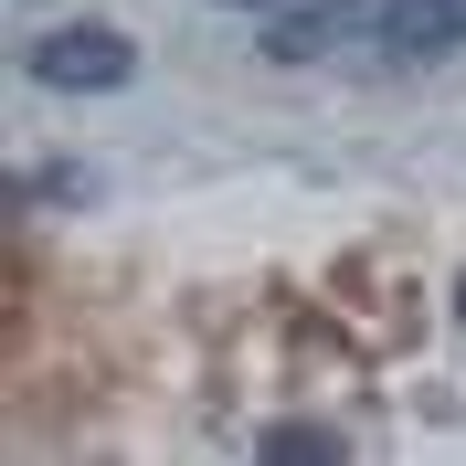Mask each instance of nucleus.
<instances>
[{"mask_svg":"<svg viewBox=\"0 0 466 466\" xmlns=\"http://www.w3.org/2000/svg\"><path fill=\"white\" fill-rule=\"evenodd\" d=\"M127 75H138V43L116 22H64L32 43V86H54V96H116Z\"/></svg>","mask_w":466,"mask_h":466,"instance_id":"f257e3e1","label":"nucleus"},{"mask_svg":"<svg viewBox=\"0 0 466 466\" xmlns=\"http://www.w3.org/2000/svg\"><path fill=\"white\" fill-rule=\"evenodd\" d=\"M371 43L392 64H445L466 43V0H381V11H371Z\"/></svg>","mask_w":466,"mask_h":466,"instance_id":"f03ea898","label":"nucleus"},{"mask_svg":"<svg viewBox=\"0 0 466 466\" xmlns=\"http://www.w3.org/2000/svg\"><path fill=\"white\" fill-rule=\"evenodd\" d=\"M350 22H360V0H308V11H287V22L265 32V54H276V64H308L329 32H350Z\"/></svg>","mask_w":466,"mask_h":466,"instance_id":"7ed1b4c3","label":"nucleus"},{"mask_svg":"<svg viewBox=\"0 0 466 466\" xmlns=\"http://www.w3.org/2000/svg\"><path fill=\"white\" fill-rule=\"evenodd\" d=\"M255 456H276V466H339V456H350V435H339V424H276Z\"/></svg>","mask_w":466,"mask_h":466,"instance_id":"20e7f679","label":"nucleus"},{"mask_svg":"<svg viewBox=\"0 0 466 466\" xmlns=\"http://www.w3.org/2000/svg\"><path fill=\"white\" fill-rule=\"evenodd\" d=\"M456 319H466V276H456Z\"/></svg>","mask_w":466,"mask_h":466,"instance_id":"39448f33","label":"nucleus"},{"mask_svg":"<svg viewBox=\"0 0 466 466\" xmlns=\"http://www.w3.org/2000/svg\"><path fill=\"white\" fill-rule=\"evenodd\" d=\"M233 11H265V0H233Z\"/></svg>","mask_w":466,"mask_h":466,"instance_id":"423d86ee","label":"nucleus"}]
</instances>
